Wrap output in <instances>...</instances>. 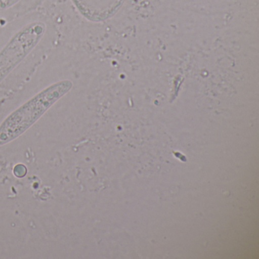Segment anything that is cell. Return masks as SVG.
Segmentation results:
<instances>
[{"label": "cell", "mask_w": 259, "mask_h": 259, "mask_svg": "<svg viewBox=\"0 0 259 259\" xmlns=\"http://www.w3.org/2000/svg\"><path fill=\"white\" fill-rule=\"evenodd\" d=\"M10 21L4 26L8 39L0 49V84L28 58L54 27L51 21L40 13H27Z\"/></svg>", "instance_id": "cell-1"}, {"label": "cell", "mask_w": 259, "mask_h": 259, "mask_svg": "<svg viewBox=\"0 0 259 259\" xmlns=\"http://www.w3.org/2000/svg\"><path fill=\"white\" fill-rule=\"evenodd\" d=\"M72 86L70 80L57 81L12 112L0 125V146L20 137L57 101L67 95Z\"/></svg>", "instance_id": "cell-2"}, {"label": "cell", "mask_w": 259, "mask_h": 259, "mask_svg": "<svg viewBox=\"0 0 259 259\" xmlns=\"http://www.w3.org/2000/svg\"><path fill=\"white\" fill-rule=\"evenodd\" d=\"M44 0H0V20L10 21L31 13Z\"/></svg>", "instance_id": "cell-3"}]
</instances>
